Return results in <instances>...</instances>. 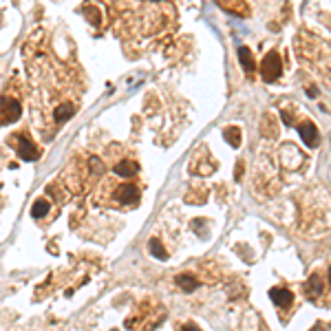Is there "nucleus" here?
<instances>
[{"label":"nucleus","instance_id":"1","mask_svg":"<svg viewBox=\"0 0 331 331\" xmlns=\"http://www.w3.org/2000/svg\"><path fill=\"white\" fill-rule=\"evenodd\" d=\"M113 201H117L115 206H135L139 203V190L132 184H119L113 190Z\"/></svg>","mask_w":331,"mask_h":331},{"label":"nucleus","instance_id":"2","mask_svg":"<svg viewBox=\"0 0 331 331\" xmlns=\"http://www.w3.org/2000/svg\"><path fill=\"white\" fill-rule=\"evenodd\" d=\"M261 75L265 82H274L280 77V55L278 51H269L261 64Z\"/></svg>","mask_w":331,"mask_h":331},{"label":"nucleus","instance_id":"3","mask_svg":"<svg viewBox=\"0 0 331 331\" xmlns=\"http://www.w3.org/2000/svg\"><path fill=\"white\" fill-rule=\"evenodd\" d=\"M14 141H16V146H18L16 150H18V157L22 161H36V159L40 157V150H38V146L31 139H27V137H22V135H16Z\"/></svg>","mask_w":331,"mask_h":331},{"label":"nucleus","instance_id":"4","mask_svg":"<svg viewBox=\"0 0 331 331\" xmlns=\"http://www.w3.org/2000/svg\"><path fill=\"white\" fill-rule=\"evenodd\" d=\"M22 108H20V102L14 97H3L0 99V119L5 121V124H11V121H16L20 117Z\"/></svg>","mask_w":331,"mask_h":331},{"label":"nucleus","instance_id":"5","mask_svg":"<svg viewBox=\"0 0 331 331\" xmlns=\"http://www.w3.org/2000/svg\"><path fill=\"white\" fill-rule=\"evenodd\" d=\"M217 5L223 11H228L232 16H239V18L250 16V7H247L245 0H217Z\"/></svg>","mask_w":331,"mask_h":331},{"label":"nucleus","instance_id":"6","mask_svg":"<svg viewBox=\"0 0 331 331\" xmlns=\"http://www.w3.org/2000/svg\"><path fill=\"white\" fill-rule=\"evenodd\" d=\"M298 135H300V139L307 143L309 148H316L320 143V135H318V128L311 124V121H305V124L298 126Z\"/></svg>","mask_w":331,"mask_h":331},{"label":"nucleus","instance_id":"7","mask_svg":"<svg viewBox=\"0 0 331 331\" xmlns=\"http://www.w3.org/2000/svg\"><path fill=\"white\" fill-rule=\"evenodd\" d=\"M269 298H272V302L280 309H289L291 302H294V294H291L289 289H285V287H274V289L269 291Z\"/></svg>","mask_w":331,"mask_h":331},{"label":"nucleus","instance_id":"8","mask_svg":"<svg viewBox=\"0 0 331 331\" xmlns=\"http://www.w3.org/2000/svg\"><path fill=\"white\" fill-rule=\"evenodd\" d=\"M322 291H324V289H322V280H320V276H318V274H313L311 278L307 280V285H305V294H307V298H309V300H318Z\"/></svg>","mask_w":331,"mask_h":331},{"label":"nucleus","instance_id":"9","mask_svg":"<svg viewBox=\"0 0 331 331\" xmlns=\"http://www.w3.org/2000/svg\"><path fill=\"white\" fill-rule=\"evenodd\" d=\"M137 173H139V165L135 161H128V159H121V161L115 165V175L124 177V179H130V177H135Z\"/></svg>","mask_w":331,"mask_h":331},{"label":"nucleus","instance_id":"10","mask_svg":"<svg viewBox=\"0 0 331 331\" xmlns=\"http://www.w3.org/2000/svg\"><path fill=\"white\" fill-rule=\"evenodd\" d=\"M177 285H179L184 291H195L199 287V280L195 278V276H190V274H179V276H177Z\"/></svg>","mask_w":331,"mask_h":331},{"label":"nucleus","instance_id":"11","mask_svg":"<svg viewBox=\"0 0 331 331\" xmlns=\"http://www.w3.org/2000/svg\"><path fill=\"white\" fill-rule=\"evenodd\" d=\"M73 104H62V106H58L55 108V113H53V119L58 121V124H62V121H66V119H71L73 117Z\"/></svg>","mask_w":331,"mask_h":331},{"label":"nucleus","instance_id":"12","mask_svg":"<svg viewBox=\"0 0 331 331\" xmlns=\"http://www.w3.org/2000/svg\"><path fill=\"white\" fill-rule=\"evenodd\" d=\"M239 58H241V66H243V69H245L247 73H252L256 64H254V58H252V51H250V49H247V47H241V49H239Z\"/></svg>","mask_w":331,"mask_h":331},{"label":"nucleus","instance_id":"13","mask_svg":"<svg viewBox=\"0 0 331 331\" xmlns=\"http://www.w3.org/2000/svg\"><path fill=\"white\" fill-rule=\"evenodd\" d=\"M148 250H150V254H152V256H157L159 261H165V258H168V254H165V250H163V245H161V241H159V239H150V243H148Z\"/></svg>","mask_w":331,"mask_h":331},{"label":"nucleus","instance_id":"14","mask_svg":"<svg viewBox=\"0 0 331 331\" xmlns=\"http://www.w3.org/2000/svg\"><path fill=\"white\" fill-rule=\"evenodd\" d=\"M47 214H49V201L40 199V201L33 203V208H31V217L33 219H42V217H47Z\"/></svg>","mask_w":331,"mask_h":331},{"label":"nucleus","instance_id":"15","mask_svg":"<svg viewBox=\"0 0 331 331\" xmlns=\"http://www.w3.org/2000/svg\"><path fill=\"white\" fill-rule=\"evenodd\" d=\"M223 137L230 141L232 148H239V146H241V130L234 128V126H232V128H225V130H223Z\"/></svg>","mask_w":331,"mask_h":331},{"label":"nucleus","instance_id":"16","mask_svg":"<svg viewBox=\"0 0 331 331\" xmlns=\"http://www.w3.org/2000/svg\"><path fill=\"white\" fill-rule=\"evenodd\" d=\"M184 331H201L197 327V324H192V322H188V324H184Z\"/></svg>","mask_w":331,"mask_h":331},{"label":"nucleus","instance_id":"17","mask_svg":"<svg viewBox=\"0 0 331 331\" xmlns=\"http://www.w3.org/2000/svg\"><path fill=\"white\" fill-rule=\"evenodd\" d=\"M241 173H243V163H236V179H241Z\"/></svg>","mask_w":331,"mask_h":331},{"label":"nucleus","instance_id":"18","mask_svg":"<svg viewBox=\"0 0 331 331\" xmlns=\"http://www.w3.org/2000/svg\"><path fill=\"white\" fill-rule=\"evenodd\" d=\"M329 285H331V269H329Z\"/></svg>","mask_w":331,"mask_h":331}]
</instances>
